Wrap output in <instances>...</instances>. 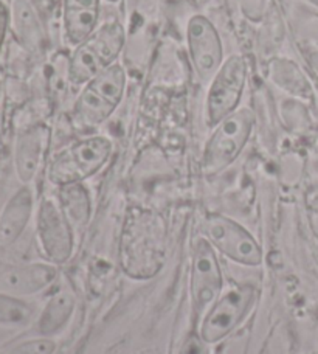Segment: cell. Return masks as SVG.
Instances as JSON below:
<instances>
[{
	"mask_svg": "<svg viewBox=\"0 0 318 354\" xmlns=\"http://www.w3.org/2000/svg\"><path fill=\"white\" fill-rule=\"evenodd\" d=\"M126 33L120 22H107L75 47L67 77L72 86H84L98 73L115 64L124 47Z\"/></svg>",
	"mask_w": 318,
	"mask_h": 354,
	"instance_id": "cell-1",
	"label": "cell"
},
{
	"mask_svg": "<svg viewBox=\"0 0 318 354\" xmlns=\"http://www.w3.org/2000/svg\"><path fill=\"white\" fill-rule=\"evenodd\" d=\"M126 72L113 64L92 78L78 95L73 107V120L82 129L97 128L117 111L124 95Z\"/></svg>",
	"mask_w": 318,
	"mask_h": 354,
	"instance_id": "cell-2",
	"label": "cell"
},
{
	"mask_svg": "<svg viewBox=\"0 0 318 354\" xmlns=\"http://www.w3.org/2000/svg\"><path fill=\"white\" fill-rule=\"evenodd\" d=\"M253 126L254 113L249 107H239L218 126H214L213 134L203 151V173L216 176L230 167L245 148Z\"/></svg>",
	"mask_w": 318,
	"mask_h": 354,
	"instance_id": "cell-3",
	"label": "cell"
},
{
	"mask_svg": "<svg viewBox=\"0 0 318 354\" xmlns=\"http://www.w3.org/2000/svg\"><path fill=\"white\" fill-rule=\"evenodd\" d=\"M112 154V142L104 136H92L70 145L50 163V180L58 187L82 183L97 174Z\"/></svg>",
	"mask_w": 318,
	"mask_h": 354,
	"instance_id": "cell-4",
	"label": "cell"
},
{
	"mask_svg": "<svg viewBox=\"0 0 318 354\" xmlns=\"http://www.w3.org/2000/svg\"><path fill=\"white\" fill-rule=\"evenodd\" d=\"M167 239L163 230H127L120 250V264L132 280H151L163 269Z\"/></svg>",
	"mask_w": 318,
	"mask_h": 354,
	"instance_id": "cell-5",
	"label": "cell"
},
{
	"mask_svg": "<svg viewBox=\"0 0 318 354\" xmlns=\"http://www.w3.org/2000/svg\"><path fill=\"white\" fill-rule=\"evenodd\" d=\"M247 83V62L239 55L224 61L212 78L205 100V123L208 128L218 126L222 120L239 109Z\"/></svg>",
	"mask_w": 318,
	"mask_h": 354,
	"instance_id": "cell-6",
	"label": "cell"
},
{
	"mask_svg": "<svg viewBox=\"0 0 318 354\" xmlns=\"http://www.w3.org/2000/svg\"><path fill=\"white\" fill-rule=\"evenodd\" d=\"M254 300H256V289L252 284L232 288L216 300L203 315L199 328L202 339L207 344H218L225 339L245 319Z\"/></svg>",
	"mask_w": 318,
	"mask_h": 354,
	"instance_id": "cell-7",
	"label": "cell"
},
{
	"mask_svg": "<svg viewBox=\"0 0 318 354\" xmlns=\"http://www.w3.org/2000/svg\"><path fill=\"white\" fill-rule=\"evenodd\" d=\"M208 243L227 258L244 266L263 263V250L249 230L224 214H208L202 223Z\"/></svg>",
	"mask_w": 318,
	"mask_h": 354,
	"instance_id": "cell-8",
	"label": "cell"
},
{
	"mask_svg": "<svg viewBox=\"0 0 318 354\" xmlns=\"http://www.w3.org/2000/svg\"><path fill=\"white\" fill-rule=\"evenodd\" d=\"M222 286H224V275H222L213 245L208 243V239H197L193 260H191L189 277L191 303H193L196 317L205 315L219 297Z\"/></svg>",
	"mask_w": 318,
	"mask_h": 354,
	"instance_id": "cell-9",
	"label": "cell"
},
{
	"mask_svg": "<svg viewBox=\"0 0 318 354\" xmlns=\"http://www.w3.org/2000/svg\"><path fill=\"white\" fill-rule=\"evenodd\" d=\"M37 238L47 260L64 264L73 254L75 232L59 204L46 199L37 213Z\"/></svg>",
	"mask_w": 318,
	"mask_h": 354,
	"instance_id": "cell-10",
	"label": "cell"
},
{
	"mask_svg": "<svg viewBox=\"0 0 318 354\" xmlns=\"http://www.w3.org/2000/svg\"><path fill=\"white\" fill-rule=\"evenodd\" d=\"M189 58L202 80H212L224 64V47L212 21L205 16L189 19L187 27Z\"/></svg>",
	"mask_w": 318,
	"mask_h": 354,
	"instance_id": "cell-11",
	"label": "cell"
},
{
	"mask_svg": "<svg viewBox=\"0 0 318 354\" xmlns=\"http://www.w3.org/2000/svg\"><path fill=\"white\" fill-rule=\"evenodd\" d=\"M58 277V269L52 264L16 266L0 274V290L21 297L41 292Z\"/></svg>",
	"mask_w": 318,
	"mask_h": 354,
	"instance_id": "cell-12",
	"label": "cell"
},
{
	"mask_svg": "<svg viewBox=\"0 0 318 354\" xmlns=\"http://www.w3.org/2000/svg\"><path fill=\"white\" fill-rule=\"evenodd\" d=\"M100 0H64L62 27L68 46L76 47L98 27Z\"/></svg>",
	"mask_w": 318,
	"mask_h": 354,
	"instance_id": "cell-13",
	"label": "cell"
},
{
	"mask_svg": "<svg viewBox=\"0 0 318 354\" xmlns=\"http://www.w3.org/2000/svg\"><path fill=\"white\" fill-rule=\"evenodd\" d=\"M50 142V129L44 124L33 126L19 137L16 145V173L21 182L28 183L35 179Z\"/></svg>",
	"mask_w": 318,
	"mask_h": 354,
	"instance_id": "cell-14",
	"label": "cell"
},
{
	"mask_svg": "<svg viewBox=\"0 0 318 354\" xmlns=\"http://www.w3.org/2000/svg\"><path fill=\"white\" fill-rule=\"evenodd\" d=\"M33 213V194L24 187L11 196L0 213V245L15 244Z\"/></svg>",
	"mask_w": 318,
	"mask_h": 354,
	"instance_id": "cell-15",
	"label": "cell"
},
{
	"mask_svg": "<svg viewBox=\"0 0 318 354\" xmlns=\"http://www.w3.org/2000/svg\"><path fill=\"white\" fill-rule=\"evenodd\" d=\"M16 39L28 52H39L44 46V30L31 0H15L10 11Z\"/></svg>",
	"mask_w": 318,
	"mask_h": 354,
	"instance_id": "cell-16",
	"label": "cell"
},
{
	"mask_svg": "<svg viewBox=\"0 0 318 354\" xmlns=\"http://www.w3.org/2000/svg\"><path fill=\"white\" fill-rule=\"evenodd\" d=\"M59 205L73 232H82L92 216V202L82 183L59 187Z\"/></svg>",
	"mask_w": 318,
	"mask_h": 354,
	"instance_id": "cell-17",
	"label": "cell"
},
{
	"mask_svg": "<svg viewBox=\"0 0 318 354\" xmlns=\"http://www.w3.org/2000/svg\"><path fill=\"white\" fill-rule=\"evenodd\" d=\"M75 311V299L68 290L58 292L53 295L52 299L44 308L39 319V330L42 334H50L59 331L61 328L67 324L68 319L72 317Z\"/></svg>",
	"mask_w": 318,
	"mask_h": 354,
	"instance_id": "cell-18",
	"label": "cell"
},
{
	"mask_svg": "<svg viewBox=\"0 0 318 354\" xmlns=\"http://www.w3.org/2000/svg\"><path fill=\"white\" fill-rule=\"evenodd\" d=\"M33 315L35 308L21 297L0 292V325H25Z\"/></svg>",
	"mask_w": 318,
	"mask_h": 354,
	"instance_id": "cell-19",
	"label": "cell"
},
{
	"mask_svg": "<svg viewBox=\"0 0 318 354\" xmlns=\"http://www.w3.org/2000/svg\"><path fill=\"white\" fill-rule=\"evenodd\" d=\"M56 344L52 339H33L15 346L5 354H53Z\"/></svg>",
	"mask_w": 318,
	"mask_h": 354,
	"instance_id": "cell-20",
	"label": "cell"
},
{
	"mask_svg": "<svg viewBox=\"0 0 318 354\" xmlns=\"http://www.w3.org/2000/svg\"><path fill=\"white\" fill-rule=\"evenodd\" d=\"M208 345L209 344H207L205 340L202 339L199 331L191 330L187 334L185 340H183L179 354H209Z\"/></svg>",
	"mask_w": 318,
	"mask_h": 354,
	"instance_id": "cell-21",
	"label": "cell"
},
{
	"mask_svg": "<svg viewBox=\"0 0 318 354\" xmlns=\"http://www.w3.org/2000/svg\"><path fill=\"white\" fill-rule=\"evenodd\" d=\"M8 27H10V10L8 6L0 0V52H2Z\"/></svg>",
	"mask_w": 318,
	"mask_h": 354,
	"instance_id": "cell-22",
	"label": "cell"
},
{
	"mask_svg": "<svg viewBox=\"0 0 318 354\" xmlns=\"http://www.w3.org/2000/svg\"><path fill=\"white\" fill-rule=\"evenodd\" d=\"M310 59H312V66H314L315 71L318 72V52H315V53L310 55Z\"/></svg>",
	"mask_w": 318,
	"mask_h": 354,
	"instance_id": "cell-23",
	"label": "cell"
},
{
	"mask_svg": "<svg viewBox=\"0 0 318 354\" xmlns=\"http://www.w3.org/2000/svg\"><path fill=\"white\" fill-rule=\"evenodd\" d=\"M107 2H112V3H117V2H120V0H107Z\"/></svg>",
	"mask_w": 318,
	"mask_h": 354,
	"instance_id": "cell-24",
	"label": "cell"
}]
</instances>
